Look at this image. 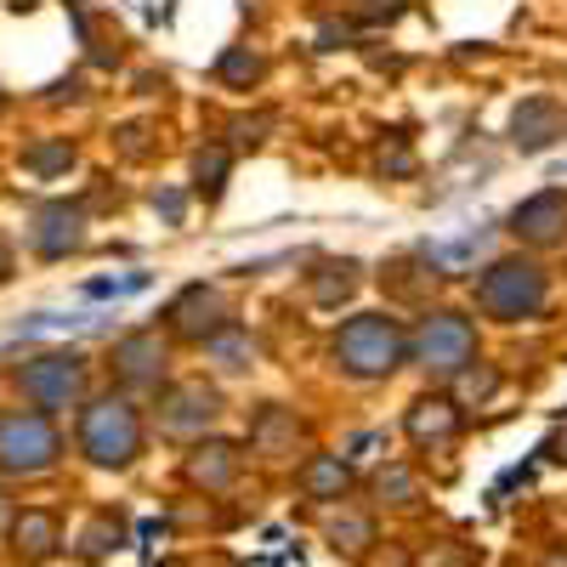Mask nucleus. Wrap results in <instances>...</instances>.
Returning a JSON list of instances; mask_svg holds the SVG:
<instances>
[{
  "mask_svg": "<svg viewBox=\"0 0 567 567\" xmlns=\"http://www.w3.org/2000/svg\"><path fill=\"white\" fill-rule=\"evenodd\" d=\"M329 358L347 381H392L409 363V329L392 312H352L336 336H329Z\"/></svg>",
  "mask_w": 567,
  "mask_h": 567,
  "instance_id": "1",
  "label": "nucleus"
},
{
  "mask_svg": "<svg viewBox=\"0 0 567 567\" xmlns=\"http://www.w3.org/2000/svg\"><path fill=\"white\" fill-rule=\"evenodd\" d=\"M477 307L499 323H523L539 318L550 307V272L539 267V256H494L477 272Z\"/></svg>",
  "mask_w": 567,
  "mask_h": 567,
  "instance_id": "2",
  "label": "nucleus"
},
{
  "mask_svg": "<svg viewBox=\"0 0 567 567\" xmlns=\"http://www.w3.org/2000/svg\"><path fill=\"white\" fill-rule=\"evenodd\" d=\"M142 443H148V425H142V409L125 392H109L80 409V454L91 465L125 471V465H136Z\"/></svg>",
  "mask_w": 567,
  "mask_h": 567,
  "instance_id": "3",
  "label": "nucleus"
},
{
  "mask_svg": "<svg viewBox=\"0 0 567 567\" xmlns=\"http://www.w3.org/2000/svg\"><path fill=\"white\" fill-rule=\"evenodd\" d=\"M471 358H477V323L460 307H425V318L409 329V363L432 381H454Z\"/></svg>",
  "mask_w": 567,
  "mask_h": 567,
  "instance_id": "4",
  "label": "nucleus"
},
{
  "mask_svg": "<svg viewBox=\"0 0 567 567\" xmlns=\"http://www.w3.org/2000/svg\"><path fill=\"white\" fill-rule=\"evenodd\" d=\"M12 386L40 409H74L85 398V352H69V347H52V352H34L12 369Z\"/></svg>",
  "mask_w": 567,
  "mask_h": 567,
  "instance_id": "5",
  "label": "nucleus"
},
{
  "mask_svg": "<svg viewBox=\"0 0 567 567\" xmlns=\"http://www.w3.org/2000/svg\"><path fill=\"white\" fill-rule=\"evenodd\" d=\"M58 460H63V437H58L52 414H40V409L0 414V471L7 477H40Z\"/></svg>",
  "mask_w": 567,
  "mask_h": 567,
  "instance_id": "6",
  "label": "nucleus"
},
{
  "mask_svg": "<svg viewBox=\"0 0 567 567\" xmlns=\"http://www.w3.org/2000/svg\"><path fill=\"white\" fill-rule=\"evenodd\" d=\"M165 329L176 341L210 347L227 329H239V307H233V296L221 284H187V290H176V301L165 307Z\"/></svg>",
  "mask_w": 567,
  "mask_h": 567,
  "instance_id": "7",
  "label": "nucleus"
},
{
  "mask_svg": "<svg viewBox=\"0 0 567 567\" xmlns=\"http://www.w3.org/2000/svg\"><path fill=\"white\" fill-rule=\"evenodd\" d=\"M221 392L205 386V381H176L159 392V432L165 437H187V443H199L210 425L221 420Z\"/></svg>",
  "mask_w": 567,
  "mask_h": 567,
  "instance_id": "8",
  "label": "nucleus"
},
{
  "mask_svg": "<svg viewBox=\"0 0 567 567\" xmlns=\"http://www.w3.org/2000/svg\"><path fill=\"white\" fill-rule=\"evenodd\" d=\"M165 374H171V341L159 329H131L114 347V381L125 392H165Z\"/></svg>",
  "mask_w": 567,
  "mask_h": 567,
  "instance_id": "9",
  "label": "nucleus"
},
{
  "mask_svg": "<svg viewBox=\"0 0 567 567\" xmlns=\"http://www.w3.org/2000/svg\"><path fill=\"white\" fill-rule=\"evenodd\" d=\"M511 239L523 250H556L567 245V187H539L505 216Z\"/></svg>",
  "mask_w": 567,
  "mask_h": 567,
  "instance_id": "10",
  "label": "nucleus"
},
{
  "mask_svg": "<svg viewBox=\"0 0 567 567\" xmlns=\"http://www.w3.org/2000/svg\"><path fill=\"white\" fill-rule=\"evenodd\" d=\"M245 471V443L233 437H199L194 449L182 454V483L199 494H227Z\"/></svg>",
  "mask_w": 567,
  "mask_h": 567,
  "instance_id": "11",
  "label": "nucleus"
},
{
  "mask_svg": "<svg viewBox=\"0 0 567 567\" xmlns=\"http://www.w3.org/2000/svg\"><path fill=\"white\" fill-rule=\"evenodd\" d=\"M556 142H567V103L561 97H523L511 109V148L516 154H550Z\"/></svg>",
  "mask_w": 567,
  "mask_h": 567,
  "instance_id": "12",
  "label": "nucleus"
},
{
  "mask_svg": "<svg viewBox=\"0 0 567 567\" xmlns=\"http://www.w3.org/2000/svg\"><path fill=\"white\" fill-rule=\"evenodd\" d=\"M465 432V409L449 398V392H420L409 409H403V437L414 449H449L454 437Z\"/></svg>",
  "mask_w": 567,
  "mask_h": 567,
  "instance_id": "13",
  "label": "nucleus"
},
{
  "mask_svg": "<svg viewBox=\"0 0 567 567\" xmlns=\"http://www.w3.org/2000/svg\"><path fill=\"white\" fill-rule=\"evenodd\" d=\"M85 245V210L69 205V199H52V205H40L34 221H29V250L40 261H63Z\"/></svg>",
  "mask_w": 567,
  "mask_h": 567,
  "instance_id": "14",
  "label": "nucleus"
},
{
  "mask_svg": "<svg viewBox=\"0 0 567 567\" xmlns=\"http://www.w3.org/2000/svg\"><path fill=\"white\" fill-rule=\"evenodd\" d=\"M307 437V425L290 403H256L250 409V454L256 460H290Z\"/></svg>",
  "mask_w": 567,
  "mask_h": 567,
  "instance_id": "15",
  "label": "nucleus"
},
{
  "mask_svg": "<svg viewBox=\"0 0 567 567\" xmlns=\"http://www.w3.org/2000/svg\"><path fill=\"white\" fill-rule=\"evenodd\" d=\"M323 545L336 550V556H347V561H363L374 545H381V528H374V511L369 505H329V516H323Z\"/></svg>",
  "mask_w": 567,
  "mask_h": 567,
  "instance_id": "16",
  "label": "nucleus"
},
{
  "mask_svg": "<svg viewBox=\"0 0 567 567\" xmlns=\"http://www.w3.org/2000/svg\"><path fill=\"white\" fill-rule=\"evenodd\" d=\"M358 290H363V261H358V256H318L312 272H307V296H312V307H323V312L347 307Z\"/></svg>",
  "mask_w": 567,
  "mask_h": 567,
  "instance_id": "17",
  "label": "nucleus"
},
{
  "mask_svg": "<svg viewBox=\"0 0 567 567\" xmlns=\"http://www.w3.org/2000/svg\"><path fill=\"white\" fill-rule=\"evenodd\" d=\"M296 488L318 505H341L352 494V465L347 454H307L301 471H296Z\"/></svg>",
  "mask_w": 567,
  "mask_h": 567,
  "instance_id": "18",
  "label": "nucleus"
},
{
  "mask_svg": "<svg viewBox=\"0 0 567 567\" xmlns=\"http://www.w3.org/2000/svg\"><path fill=\"white\" fill-rule=\"evenodd\" d=\"M369 499H374V511H414L425 499V483L409 460H386L369 471Z\"/></svg>",
  "mask_w": 567,
  "mask_h": 567,
  "instance_id": "19",
  "label": "nucleus"
},
{
  "mask_svg": "<svg viewBox=\"0 0 567 567\" xmlns=\"http://www.w3.org/2000/svg\"><path fill=\"white\" fill-rule=\"evenodd\" d=\"M499 392H505V369L488 363V358H471L454 381H449V398H454L460 409H488Z\"/></svg>",
  "mask_w": 567,
  "mask_h": 567,
  "instance_id": "20",
  "label": "nucleus"
},
{
  "mask_svg": "<svg viewBox=\"0 0 567 567\" xmlns=\"http://www.w3.org/2000/svg\"><path fill=\"white\" fill-rule=\"evenodd\" d=\"M58 539H63V528H58V516H52V511H18L12 545H18L23 561H45V556L58 550Z\"/></svg>",
  "mask_w": 567,
  "mask_h": 567,
  "instance_id": "21",
  "label": "nucleus"
},
{
  "mask_svg": "<svg viewBox=\"0 0 567 567\" xmlns=\"http://www.w3.org/2000/svg\"><path fill=\"white\" fill-rule=\"evenodd\" d=\"M227 176H233V154L221 148V142H205V148L194 154V194L205 205H216L227 194Z\"/></svg>",
  "mask_w": 567,
  "mask_h": 567,
  "instance_id": "22",
  "label": "nucleus"
},
{
  "mask_svg": "<svg viewBox=\"0 0 567 567\" xmlns=\"http://www.w3.org/2000/svg\"><path fill=\"white\" fill-rule=\"evenodd\" d=\"M216 80L233 85V91H250V85L267 80V58L250 52V45H227V52L216 58Z\"/></svg>",
  "mask_w": 567,
  "mask_h": 567,
  "instance_id": "23",
  "label": "nucleus"
},
{
  "mask_svg": "<svg viewBox=\"0 0 567 567\" xmlns=\"http://www.w3.org/2000/svg\"><path fill=\"white\" fill-rule=\"evenodd\" d=\"M125 545V516L120 511H97L85 523V534H80V556L85 561H103V556H114Z\"/></svg>",
  "mask_w": 567,
  "mask_h": 567,
  "instance_id": "24",
  "label": "nucleus"
},
{
  "mask_svg": "<svg viewBox=\"0 0 567 567\" xmlns=\"http://www.w3.org/2000/svg\"><path fill=\"white\" fill-rule=\"evenodd\" d=\"M74 165V142L69 136H40L23 148V171L29 176H63Z\"/></svg>",
  "mask_w": 567,
  "mask_h": 567,
  "instance_id": "25",
  "label": "nucleus"
},
{
  "mask_svg": "<svg viewBox=\"0 0 567 567\" xmlns=\"http://www.w3.org/2000/svg\"><path fill=\"white\" fill-rule=\"evenodd\" d=\"M205 352L216 358V369H221V374H245V369H256V341L245 336V329H227V336H221V341H210Z\"/></svg>",
  "mask_w": 567,
  "mask_h": 567,
  "instance_id": "26",
  "label": "nucleus"
},
{
  "mask_svg": "<svg viewBox=\"0 0 567 567\" xmlns=\"http://www.w3.org/2000/svg\"><path fill=\"white\" fill-rule=\"evenodd\" d=\"M374 171L381 176H398V182H409L414 171H420V159H414V148H409V136H381L374 142Z\"/></svg>",
  "mask_w": 567,
  "mask_h": 567,
  "instance_id": "27",
  "label": "nucleus"
},
{
  "mask_svg": "<svg viewBox=\"0 0 567 567\" xmlns=\"http://www.w3.org/2000/svg\"><path fill=\"white\" fill-rule=\"evenodd\" d=\"M432 278H449V272H437V267H432V272H420V261H409V256L392 261V267H381V284H392L403 301H414V296H420V284H432Z\"/></svg>",
  "mask_w": 567,
  "mask_h": 567,
  "instance_id": "28",
  "label": "nucleus"
},
{
  "mask_svg": "<svg viewBox=\"0 0 567 567\" xmlns=\"http://www.w3.org/2000/svg\"><path fill=\"white\" fill-rule=\"evenodd\" d=\"M114 136H120V154H125V159H148V154H154V142H148V136H154V125H142V120L120 125Z\"/></svg>",
  "mask_w": 567,
  "mask_h": 567,
  "instance_id": "29",
  "label": "nucleus"
},
{
  "mask_svg": "<svg viewBox=\"0 0 567 567\" xmlns=\"http://www.w3.org/2000/svg\"><path fill=\"white\" fill-rule=\"evenodd\" d=\"M403 12H409L403 0H358V7H352L358 23H398Z\"/></svg>",
  "mask_w": 567,
  "mask_h": 567,
  "instance_id": "30",
  "label": "nucleus"
},
{
  "mask_svg": "<svg viewBox=\"0 0 567 567\" xmlns=\"http://www.w3.org/2000/svg\"><path fill=\"white\" fill-rule=\"evenodd\" d=\"M136 290H148V272H131V278H97V284H85V296H136Z\"/></svg>",
  "mask_w": 567,
  "mask_h": 567,
  "instance_id": "31",
  "label": "nucleus"
},
{
  "mask_svg": "<svg viewBox=\"0 0 567 567\" xmlns=\"http://www.w3.org/2000/svg\"><path fill=\"white\" fill-rule=\"evenodd\" d=\"M363 567H414V556H409L403 545H374V550L363 556Z\"/></svg>",
  "mask_w": 567,
  "mask_h": 567,
  "instance_id": "32",
  "label": "nucleus"
},
{
  "mask_svg": "<svg viewBox=\"0 0 567 567\" xmlns=\"http://www.w3.org/2000/svg\"><path fill=\"white\" fill-rule=\"evenodd\" d=\"M233 131H239V142H250V148H256V142H267V131H272V114H256V120H239V125H233Z\"/></svg>",
  "mask_w": 567,
  "mask_h": 567,
  "instance_id": "33",
  "label": "nucleus"
},
{
  "mask_svg": "<svg viewBox=\"0 0 567 567\" xmlns=\"http://www.w3.org/2000/svg\"><path fill=\"white\" fill-rule=\"evenodd\" d=\"M539 454H545V460H556V465H567V420H561L556 432L545 437V449H539Z\"/></svg>",
  "mask_w": 567,
  "mask_h": 567,
  "instance_id": "34",
  "label": "nucleus"
},
{
  "mask_svg": "<svg viewBox=\"0 0 567 567\" xmlns=\"http://www.w3.org/2000/svg\"><path fill=\"white\" fill-rule=\"evenodd\" d=\"M154 210L176 227V221H182V210H187V199H182V194H154Z\"/></svg>",
  "mask_w": 567,
  "mask_h": 567,
  "instance_id": "35",
  "label": "nucleus"
},
{
  "mask_svg": "<svg viewBox=\"0 0 567 567\" xmlns=\"http://www.w3.org/2000/svg\"><path fill=\"white\" fill-rule=\"evenodd\" d=\"M7 278H12V239L0 233V284H7Z\"/></svg>",
  "mask_w": 567,
  "mask_h": 567,
  "instance_id": "36",
  "label": "nucleus"
},
{
  "mask_svg": "<svg viewBox=\"0 0 567 567\" xmlns=\"http://www.w3.org/2000/svg\"><path fill=\"white\" fill-rule=\"evenodd\" d=\"M12 523H18V511H12L7 494H0V534H12Z\"/></svg>",
  "mask_w": 567,
  "mask_h": 567,
  "instance_id": "37",
  "label": "nucleus"
},
{
  "mask_svg": "<svg viewBox=\"0 0 567 567\" xmlns=\"http://www.w3.org/2000/svg\"><path fill=\"white\" fill-rule=\"evenodd\" d=\"M539 567H567V545H561V550H550V556H545Z\"/></svg>",
  "mask_w": 567,
  "mask_h": 567,
  "instance_id": "38",
  "label": "nucleus"
},
{
  "mask_svg": "<svg viewBox=\"0 0 567 567\" xmlns=\"http://www.w3.org/2000/svg\"><path fill=\"white\" fill-rule=\"evenodd\" d=\"M159 567H194V561H159Z\"/></svg>",
  "mask_w": 567,
  "mask_h": 567,
  "instance_id": "39",
  "label": "nucleus"
}]
</instances>
